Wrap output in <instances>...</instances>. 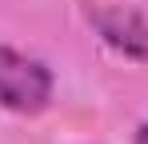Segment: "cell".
Masks as SVG:
<instances>
[{
    "label": "cell",
    "mask_w": 148,
    "mask_h": 144,
    "mask_svg": "<svg viewBox=\"0 0 148 144\" xmlns=\"http://www.w3.org/2000/svg\"><path fill=\"white\" fill-rule=\"evenodd\" d=\"M0 104L8 112L36 116L52 104V72L44 60L24 56L16 48L0 44Z\"/></svg>",
    "instance_id": "cell-1"
},
{
    "label": "cell",
    "mask_w": 148,
    "mask_h": 144,
    "mask_svg": "<svg viewBox=\"0 0 148 144\" xmlns=\"http://www.w3.org/2000/svg\"><path fill=\"white\" fill-rule=\"evenodd\" d=\"M96 28H100V36L112 48H120L124 56L148 60V20L144 16L124 12V8H112V12H96Z\"/></svg>",
    "instance_id": "cell-2"
}]
</instances>
